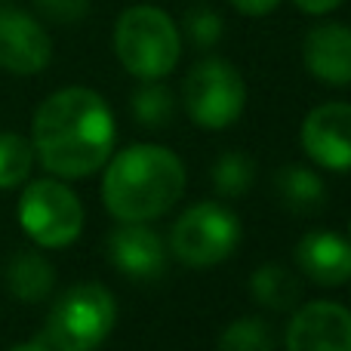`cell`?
I'll return each instance as SVG.
<instances>
[{
    "mask_svg": "<svg viewBox=\"0 0 351 351\" xmlns=\"http://www.w3.org/2000/svg\"><path fill=\"white\" fill-rule=\"evenodd\" d=\"M31 145L40 164L59 179H84L108 164L114 148V114L99 93L68 86L37 108Z\"/></svg>",
    "mask_w": 351,
    "mask_h": 351,
    "instance_id": "6da1fadb",
    "label": "cell"
},
{
    "mask_svg": "<svg viewBox=\"0 0 351 351\" xmlns=\"http://www.w3.org/2000/svg\"><path fill=\"white\" fill-rule=\"evenodd\" d=\"M185 191V164L164 145H133L108 164L102 200L121 222H148L179 204Z\"/></svg>",
    "mask_w": 351,
    "mask_h": 351,
    "instance_id": "7a4b0ae2",
    "label": "cell"
},
{
    "mask_svg": "<svg viewBox=\"0 0 351 351\" xmlns=\"http://www.w3.org/2000/svg\"><path fill=\"white\" fill-rule=\"evenodd\" d=\"M114 53L139 80H160L182 56V34L160 6H130L114 25Z\"/></svg>",
    "mask_w": 351,
    "mask_h": 351,
    "instance_id": "3957f363",
    "label": "cell"
},
{
    "mask_svg": "<svg viewBox=\"0 0 351 351\" xmlns=\"http://www.w3.org/2000/svg\"><path fill=\"white\" fill-rule=\"evenodd\" d=\"M117 321V302L102 284H74L53 305L43 342L53 351H96Z\"/></svg>",
    "mask_w": 351,
    "mask_h": 351,
    "instance_id": "277c9868",
    "label": "cell"
},
{
    "mask_svg": "<svg viewBox=\"0 0 351 351\" xmlns=\"http://www.w3.org/2000/svg\"><path fill=\"white\" fill-rule=\"evenodd\" d=\"M241 243V219L222 204H194L176 219L170 231L173 256L191 268H213L225 262Z\"/></svg>",
    "mask_w": 351,
    "mask_h": 351,
    "instance_id": "5b68a950",
    "label": "cell"
},
{
    "mask_svg": "<svg viewBox=\"0 0 351 351\" xmlns=\"http://www.w3.org/2000/svg\"><path fill=\"white\" fill-rule=\"evenodd\" d=\"M185 108L197 127L225 130L243 114L247 105V86L231 62L210 59L197 62L185 77Z\"/></svg>",
    "mask_w": 351,
    "mask_h": 351,
    "instance_id": "8992f818",
    "label": "cell"
},
{
    "mask_svg": "<svg viewBox=\"0 0 351 351\" xmlns=\"http://www.w3.org/2000/svg\"><path fill=\"white\" fill-rule=\"evenodd\" d=\"M19 222L31 241L59 250L77 241L84 228V206L68 185L56 179H37L19 197Z\"/></svg>",
    "mask_w": 351,
    "mask_h": 351,
    "instance_id": "52a82bcc",
    "label": "cell"
},
{
    "mask_svg": "<svg viewBox=\"0 0 351 351\" xmlns=\"http://www.w3.org/2000/svg\"><path fill=\"white\" fill-rule=\"evenodd\" d=\"M53 59V40L31 12L0 6V68L12 74H37Z\"/></svg>",
    "mask_w": 351,
    "mask_h": 351,
    "instance_id": "ba28073f",
    "label": "cell"
},
{
    "mask_svg": "<svg viewBox=\"0 0 351 351\" xmlns=\"http://www.w3.org/2000/svg\"><path fill=\"white\" fill-rule=\"evenodd\" d=\"M302 152L317 167L346 173L351 170V105H317L302 121Z\"/></svg>",
    "mask_w": 351,
    "mask_h": 351,
    "instance_id": "9c48e42d",
    "label": "cell"
},
{
    "mask_svg": "<svg viewBox=\"0 0 351 351\" xmlns=\"http://www.w3.org/2000/svg\"><path fill=\"white\" fill-rule=\"evenodd\" d=\"M287 351H351V311L339 302H308L290 317Z\"/></svg>",
    "mask_w": 351,
    "mask_h": 351,
    "instance_id": "30bf717a",
    "label": "cell"
},
{
    "mask_svg": "<svg viewBox=\"0 0 351 351\" xmlns=\"http://www.w3.org/2000/svg\"><path fill=\"white\" fill-rule=\"evenodd\" d=\"M108 256L133 280H158L167 271V247L145 222H123L108 237Z\"/></svg>",
    "mask_w": 351,
    "mask_h": 351,
    "instance_id": "8fae6325",
    "label": "cell"
},
{
    "mask_svg": "<svg viewBox=\"0 0 351 351\" xmlns=\"http://www.w3.org/2000/svg\"><path fill=\"white\" fill-rule=\"evenodd\" d=\"M305 68L330 86L351 84V28L342 22H324L305 34Z\"/></svg>",
    "mask_w": 351,
    "mask_h": 351,
    "instance_id": "7c38bea8",
    "label": "cell"
},
{
    "mask_svg": "<svg viewBox=\"0 0 351 351\" xmlns=\"http://www.w3.org/2000/svg\"><path fill=\"white\" fill-rule=\"evenodd\" d=\"M296 262L317 287H339L351 280V241L336 231H308L296 243Z\"/></svg>",
    "mask_w": 351,
    "mask_h": 351,
    "instance_id": "4fadbf2b",
    "label": "cell"
},
{
    "mask_svg": "<svg viewBox=\"0 0 351 351\" xmlns=\"http://www.w3.org/2000/svg\"><path fill=\"white\" fill-rule=\"evenodd\" d=\"M56 284V268L43 259L40 253H16L6 265V287L16 299L22 302H43L53 293Z\"/></svg>",
    "mask_w": 351,
    "mask_h": 351,
    "instance_id": "5bb4252c",
    "label": "cell"
},
{
    "mask_svg": "<svg viewBox=\"0 0 351 351\" xmlns=\"http://www.w3.org/2000/svg\"><path fill=\"white\" fill-rule=\"evenodd\" d=\"M274 191H278V200L287 206L290 213H315L324 206L327 200V188H324V179L308 167H284V170L274 173Z\"/></svg>",
    "mask_w": 351,
    "mask_h": 351,
    "instance_id": "9a60e30c",
    "label": "cell"
},
{
    "mask_svg": "<svg viewBox=\"0 0 351 351\" xmlns=\"http://www.w3.org/2000/svg\"><path fill=\"white\" fill-rule=\"evenodd\" d=\"M250 293H253V299L259 305H265V308L290 311V308H296L302 287H299L296 274H293L290 268L271 262V265H262L253 271V278H250Z\"/></svg>",
    "mask_w": 351,
    "mask_h": 351,
    "instance_id": "2e32d148",
    "label": "cell"
},
{
    "mask_svg": "<svg viewBox=\"0 0 351 351\" xmlns=\"http://www.w3.org/2000/svg\"><path fill=\"white\" fill-rule=\"evenodd\" d=\"M130 108L133 117L148 130H160L173 121L176 114V99L167 86H160L158 80H145L139 90L130 96Z\"/></svg>",
    "mask_w": 351,
    "mask_h": 351,
    "instance_id": "e0dca14e",
    "label": "cell"
},
{
    "mask_svg": "<svg viewBox=\"0 0 351 351\" xmlns=\"http://www.w3.org/2000/svg\"><path fill=\"white\" fill-rule=\"evenodd\" d=\"M253 158L243 152H222L219 160L213 164V185L222 197H241V194L250 191L253 185Z\"/></svg>",
    "mask_w": 351,
    "mask_h": 351,
    "instance_id": "ac0fdd59",
    "label": "cell"
},
{
    "mask_svg": "<svg viewBox=\"0 0 351 351\" xmlns=\"http://www.w3.org/2000/svg\"><path fill=\"white\" fill-rule=\"evenodd\" d=\"M34 167V145L19 133H0V188H16Z\"/></svg>",
    "mask_w": 351,
    "mask_h": 351,
    "instance_id": "d6986e66",
    "label": "cell"
},
{
    "mask_svg": "<svg viewBox=\"0 0 351 351\" xmlns=\"http://www.w3.org/2000/svg\"><path fill=\"white\" fill-rule=\"evenodd\" d=\"M216 351H274V333L259 317H241L222 330Z\"/></svg>",
    "mask_w": 351,
    "mask_h": 351,
    "instance_id": "ffe728a7",
    "label": "cell"
},
{
    "mask_svg": "<svg viewBox=\"0 0 351 351\" xmlns=\"http://www.w3.org/2000/svg\"><path fill=\"white\" fill-rule=\"evenodd\" d=\"M185 31L197 47H213L222 37V16L210 6H194L185 16Z\"/></svg>",
    "mask_w": 351,
    "mask_h": 351,
    "instance_id": "44dd1931",
    "label": "cell"
},
{
    "mask_svg": "<svg viewBox=\"0 0 351 351\" xmlns=\"http://www.w3.org/2000/svg\"><path fill=\"white\" fill-rule=\"evenodd\" d=\"M34 6L59 25H74L90 12V0H34Z\"/></svg>",
    "mask_w": 351,
    "mask_h": 351,
    "instance_id": "7402d4cb",
    "label": "cell"
},
{
    "mask_svg": "<svg viewBox=\"0 0 351 351\" xmlns=\"http://www.w3.org/2000/svg\"><path fill=\"white\" fill-rule=\"evenodd\" d=\"M278 3L280 0H231V6L237 12H243V16H268Z\"/></svg>",
    "mask_w": 351,
    "mask_h": 351,
    "instance_id": "603a6c76",
    "label": "cell"
},
{
    "mask_svg": "<svg viewBox=\"0 0 351 351\" xmlns=\"http://www.w3.org/2000/svg\"><path fill=\"white\" fill-rule=\"evenodd\" d=\"M293 3L308 16H324V12H333L336 6H342V0H293Z\"/></svg>",
    "mask_w": 351,
    "mask_h": 351,
    "instance_id": "cb8c5ba5",
    "label": "cell"
},
{
    "mask_svg": "<svg viewBox=\"0 0 351 351\" xmlns=\"http://www.w3.org/2000/svg\"><path fill=\"white\" fill-rule=\"evenodd\" d=\"M12 351H53V348H49L43 339H34V342H22V346H16Z\"/></svg>",
    "mask_w": 351,
    "mask_h": 351,
    "instance_id": "d4e9b609",
    "label": "cell"
}]
</instances>
